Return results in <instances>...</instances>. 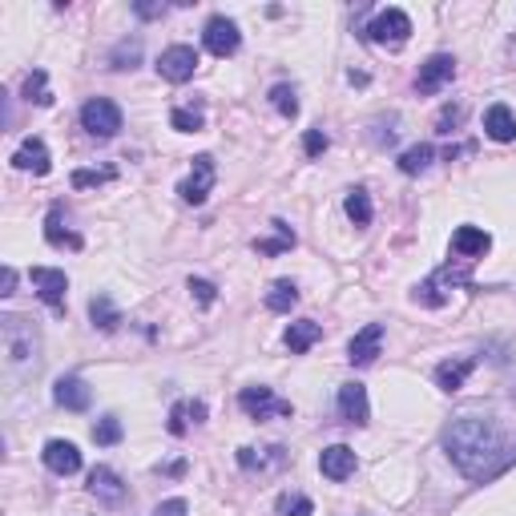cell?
<instances>
[{
    "mask_svg": "<svg viewBox=\"0 0 516 516\" xmlns=\"http://www.w3.org/2000/svg\"><path fill=\"white\" fill-rule=\"evenodd\" d=\"M444 452L464 476L484 480L496 468H504L501 452H504V436L496 428V419L488 416H460L444 428Z\"/></svg>",
    "mask_w": 516,
    "mask_h": 516,
    "instance_id": "obj_1",
    "label": "cell"
},
{
    "mask_svg": "<svg viewBox=\"0 0 516 516\" xmlns=\"http://www.w3.org/2000/svg\"><path fill=\"white\" fill-rule=\"evenodd\" d=\"M0 343H5V372L8 375H29L37 367L41 335L24 315H5L0 319Z\"/></svg>",
    "mask_w": 516,
    "mask_h": 516,
    "instance_id": "obj_2",
    "label": "cell"
},
{
    "mask_svg": "<svg viewBox=\"0 0 516 516\" xmlns=\"http://www.w3.org/2000/svg\"><path fill=\"white\" fill-rule=\"evenodd\" d=\"M367 37L375 41V45H403V41L411 37V16L403 13V8H383V13H375V21L367 24Z\"/></svg>",
    "mask_w": 516,
    "mask_h": 516,
    "instance_id": "obj_3",
    "label": "cell"
},
{
    "mask_svg": "<svg viewBox=\"0 0 516 516\" xmlns=\"http://www.w3.org/2000/svg\"><path fill=\"white\" fill-rule=\"evenodd\" d=\"M81 125H85V134H93V137H114L117 129H122V109L109 97H93L81 106Z\"/></svg>",
    "mask_w": 516,
    "mask_h": 516,
    "instance_id": "obj_4",
    "label": "cell"
},
{
    "mask_svg": "<svg viewBox=\"0 0 516 516\" xmlns=\"http://www.w3.org/2000/svg\"><path fill=\"white\" fill-rule=\"evenodd\" d=\"M238 408L254 419H271V416H290V403L279 400L271 387H243L238 392Z\"/></svg>",
    "mask_w": 516,
    "mask_h": 516,
    "instance_id": "obj_5",
    "label": "cell"
},
{
    "mask_svg": "<svg viewBox=\"0 0 516 516\" xmlns=\"http://www.w3.org/2000/svg\"><path fill=\"white\" fill-rule=\"evenodd\" d=\"M202 41H206V49H210L214 57H235L238 45H243V32H238V24L230 21V16H210Z\"/></svg>",
    "mask_w": 516,
    "mask_h": 516,
    "instance_id": "obj_6",
    "label": "cell"
},
{
    "mask_svg": "<svg viewBox=\"0 0 516 516\" xmlns=\"http://www.w3.org/2000/svg\"><path fill=\"white\" fill-rule=\"evenodd\" d=\"M29 279H32V287H37V295L61 315L65 311V290H69L65 271H57V266H32Z\"/></svg>",
    "mask_w": 516,
    "mask_h": 516,
    "instance_id": "obj_7",
    "label": "cell"
},
{
    "mask_svg": "<svg viewBox=\"0 0 516 516\" xmlns=\"http://www.w3.org/2000/svg\"><path fill=\"white\" fill-rule=\"evenodd\" d=\"M194 69H198V53H194L190 45H170L166 53L158 57V73L166 77V81H174V85L190 81Z\"/></svg>",
    "mask_w": 516,
    "mask_h": 516,
    "instance_id": "obj_8",
    "label": "cell"
},
{
    "mask_svg": "<svg viewBox=\"0 0 516 516\" xmlns=\"http://www.w3.org/2000/svg\"><path fill=\"white\" fill-rule=\"evenodd\" d=\"M456 77V57L448 53H436V57H428L424 65H419V73H416V89L419 93H440L444 85H448Z\"/></svg>",
    "mask_w": 516,
    "mask_h": 516,
    "instance_id": "obj_9",
    "label": "cell"
},
{
    "mask_svg": "<svg viewBox=\"0 0 516 516\" xmlns=\"http://www.w3.org/2000/svg\"><path fill=\"white\" fill-rule=\"evenodd\" d=\"M214 190V158L210 153H202V158H194V170L190 178H186L182 186H178V194H182V202H206V194Z\"/></svg>",
    "mask_w": 516,
    "mask_h": 516,
    "instance_id": "obj_10",
    "label": "cell"
},
{
    "mask_svg": "<svg viewBox=\"0 0 516 516\" xmlns=\"http://www.w3.org/2000/svg\"><path fill=\"white\" fill-rule=\"evenodd\" d=\"M41 456H45V468L57 472V476H73V472H81V452H77L73 440H49Z\"/></svg>",
    "mask_w": 516,
    "mask_h": 516,
    "instance_id": "obj_11",
    "label": "cell"
},
{
    "mask_svg": "<svg viewBox=\"0 0 516 516\" xmlns=\"http://www.w3.org/2000/svg\"><path fill=\"white\" fill-rule=\"evenodd\" d=\"M380 347H383V327L380 323H367L364 331L355 335V339L347 343V359L355 367H364V364H375V355H380Z\"/></svg>",
    "mask_w": 516,
    "mask_h": 516,
    "instance_id": "obj_12",
    "label": "cell"
},
{
    "mask_svg": "<svg viewBox=\"0 0 516 516\" xmlns=\"http://www.w3.org/2000/svg\"><path fill=\"white\" fill-rule=\"evenodd\" d=\"M339 416L347 419V424H367V419H372V403H367L364 383H343L339 387Z\"/></svg>",
    "mask_w": 516,
    "mask_h": 516,
    "instance_id": "obj_13",
    "label": "cell"
},
{
    "mask_svg": "<svg viewBox=\"0 0 516 516\" xmlns=\"http://www.w3.org/2000/svg\"><path fill=\"white\" fill-rule=\"evenodd\" d=\"M89 493L97 496L101 504H122V501H125V484H122V476H117L114 468H106V464H97V468L89 472Z\"/></svg>",
    "mask_w": 516,
    "mask_h": 516,
    "instance_id": "obj_14",
    "label": "cell"
},
{
    "mask_svg": "<svg viewBox=\"0 0 516 516\" xmlns=\"http://www.w3.org/2000/svg\"><path fill=\"white\" fill-rule=\"evenodd\" d=\"M488 246H493V238H488V230H480V226H460L452 235V251L460 254L464 263H476V258H484Z\"/></svg>",
    "mask_w": 516,
    "mask_h": 516,
    "instance_id": "obj_15",
    "label": "cell"
},
{
    "mask_svg": "<svg viewBox=\"0 0 516 516\" xmlns=\"http://www.w3.org/2000/svg\"><path fill=\"white\" fill-rule=\"evenodd\" d=\"M13 166L16 170H32V174H49V170H53V161H49V145L41 142V137H24L21 150L13 153Z\"/></svg>",
    "mask_w": 516,
    "mask_h": 516,
    "instance_id": "obj_16",
    "label": "cell"
},
{
    "mask_svg": "<svg viewBox=\"0 0 516 516\" xmlns=\"http://www.w3.org/2000/svg\"><path fill=\"white\" fill-rule=\"evenodd\" d=\"M53 400L61 403L65 411H85L93 403V392H89V383H85V380L65 375V380H57V387H53Z\"/></svg>",
    "mask_w": 516,
    "mask_h": 516,
    "instance_id": "obj_17",
    "label": "cell"
},
{
    "mask_svg": "<svg viewBox=\"0 0 516 516\" xmlns=\"http://www.w3.org/2000/svg\"><path fill=\"white\" fill-rule=\"evenodd\" d=\"M319 472L327 480H347L351 472H355V452H351L347 444H331V448H323V456H319Z\"/></svg>",
    "mask_w": 516,
    "mask_h": 516,
    "instance_id": "obj_18",
    "label": "cell"
},
{
    "mask_svg": "<svg viewBox=\"0 0 516 516\" xmlns=\"http://www.w3.org/2000/svg\"><path fill=\"white\" fill-rule=\"evenodd\" d=\"M484 134L493 137V142H512L516 137V117L504 101H496V106L484 109Z\"/></svg>",
    "mask_w": 516,
    "mask_h": 516,
    "instance_id": "obj_19",
    "label": "cell"
},
{
    "mask_svg": "<svg viewBox=\"0 0 516 516\" xmlns=\"http://www.w3.org/2000/svg\"><path fill=\"white\" fill-rule=\"evenodd\" d=\"M206 419V403L202 400H178L174 408H170V436H186L190 432V424H202Z\"/></svg>",
    "mask_w": 516,
    "mask_h": 516,
    "instance_id": "obj_20",
    "label": "cell"
},
{
    "mask_svg": "<svg viewBox=\"0 0 516 516\" xmlns=\"http://www.w3.org/2000/svg\"><path fill=\"white\" fill-rule=\"evenodd\" d=\"M319 339H323V327L315 323V319H299V323L287 327V347H290V355H303V351H311Z\"/></svg>",
    "mask_w": 516,
    "mask_h": 516,
    "instance_id": "obj_21",
    "label": "cell"
},
{
    "mask_svg": "<svg viewBox=\"0 0 516 516\" xmlns=\"http://www.w3.org/2000/svg\"><path fill=\"white\" fill-rule=\"evenodd\" d=\"M472 367H476V359H448V364L436 367V383H440L444 392H460L464 380L472 375Z\"/></svg>",
    "mask_w": 516,
    "mask_h": 516,
    "instance_id": "obj_22",
    "label": "cell"
},
{
    "mask_svg": "<svg viewBox=\"0 0 516 516\" xmlns=\"http://www.w3.org/2000/svg\"><path fill=\"white\" fill-rule=\"evenodd\" d=\"M271 226H274V238H254V251L266 254V258H274V254H282V251H290V246H295V230H290L287 222L274 218Z\"/></svg>",
    "mask_w": 516,
    "mask_h": 516,
    "instance_id": "obj_23",
    "label": "cell"
},
{
    "mask_svg": "<svg viewBox=\"0 0 516 516\" xmlns=\"http://www.w3.org/2000/svg\"><path fill=\"white\" fill-rule=\"evenodd\" d=\"M89 319H93V327H101V331H117V327H122V311L109 303V295H93L89 299Z\"/></svg>",
    "mask_w": 516,
    "mask_h": 516,
    "instance_id": "obj_24",
    "label": "cell"
},
{
    "mask_svg": "<svg viewBox=\"0 0 516 516\" xmlns=\"http://www.w3.org/2000/svg\"><path fill=\"white\" fill-rule=\"evenodd\" d=\"M45 238L53 246H69V251H81V235H73V230L61 226V206H53L45 218Z\"/></svg>",
    "mask_w": 516,
    "mask_h": 516,
    "instance_id": "obj_25",
    "label": "cell"
},
{
    "mask_svg": "<svg viewBox=\"0 0 516 516\" xmlns=\"http://www.w3.org/2000/svg\"><path fill=\"white\" fill-rule=\"evenodd\" d=\"M295 303H299V290H295V282H290V279L271 282V290H266V307H271V311L287 315Z\"/></svg>",
    "mask_w": 516,
    "mask_h": 516,
    "instance_id": "obj_26",
    "label": "cell"
},
{
    "mask_svg": "<svg viewBox=\"0 0 516 516\" xmlns=\"http://www.w3.org/2000/svg\"><path fill=\"white\" fill-rule=\"evenodd\" d=\"M432 158H436V150L428 142H419V145H411V150L400 153V170L403 174H419V170L432 166Z\"/></svg>",
    "mask_w": 516,
    "mask_h": 516,
    "instance_id": "obj_27",
    "label": "cell"
},
{
    "mask_svg": "<svg viewBox=\"0 0 516 516\" xmlns=\"http://www.w3.org/2000/svg\"><path fill=\"white\" fill-rule=\"evenodd\" d=\"M343 210H347V218L355 222V226H367L372 222V198H367V190H351L347 194V202H343Z\"/></svg>",
    "mask_w": 516,
    "mask_h": 516,
    "instance_id": "obj_28",
    "label": "cell"
},
{
    "mask_svg": "<svg viewBox=\"0 0 516 516\" xmlns=\"http://www.w3.org/2000/svg\"><path fill=\"white\" fill-rule=\"evenodd\" d=\"M287 460V452L282 448H266V456L263 452H254V448H238V464H243L246 472H254V468H271V464H282Z\"/></svg>",
    "mask_w": 516,
    "mask_h": 516,
    "instance_id": "obj_29",
    "label": "cell"
},
{
    "mask_svg": "<svg viewBox=\"0 0 516 516\" xmlns=\"http://www.w3.org/2000/svg\"><path fill=\"white\" fill-rule=\"evenodd\" d=\"M24 101H37V106H53V93H49L45 69H32V73H29V81H24Z\"/></svg>",
    "mask_w": 516,
    "mask_h": 516,
    "instance_id": "obj_30",
    "label": "cell"
},
{
    "mask_svg": "<svg viewBox=\"0 0 516 516\" xmlns=\"http://www.w3.org/2000/svg\"><path fill=\"white\" fill-rule=\"evenodd\" d=\"M137 61H142V41H137V37H125L122 45L109 53V65H114V69H134Z\"/></svg>",
    "mask_w": 516,
    "mask_h": 516,
    "instance_id": "obj_31",
    "label": "cell"
},
{
    "mask_svg": "<svg viewBox=\"0 0 516 516\" xmlns=\"http://www.w3.org/2000/svg\"><path fill=\"white\" fill-rule=\"evenodd\" d=\"M122 419L117 416H106V419H97V424H93V440L101 444V448H114V444H122Z\"/></svg>",
    "mask_w": 516,
    "mask_h": 516,
    "instance_id": "obj_32",
    "label": "cell"
},
{
    "mask_svg": "<svg viewBox=\"0 0 516 516\" xmlns=\"http://www.w3.org/2000/svg\"><path fill=\"white\" fill-rule=\"evenodd\" d=\"M271 101H274V109H279L282 117H295L299 114V97H295V89H290V85H274Z\"/></svg>",
    "mask_w": 516,
    "mask_h": 516,
    "instance_id": "obj_33",
    "label": "cell"
},
{
    "mask_svg": "<svg viewBox=\"0 0 516 516\" xmlns=\"http://www.w3.org/2000/svg\"><path fill=\"white\" fill-rule=\"evenodd\" d=\"M315 512V504H311V496H279V516H311Z\"/></svg>",
    "mask_w": 516,
    "mask_h": 516,
    "instance_id": "obj_34",
    "label": "cell"
},
{
    "mask_svg": "<svg viewBox=\"0 0 516 516\" xmlns=\"http://www.w3.org/2000/svg\"><path fill=\"white\" fill-rule=\"evenodd\" d=\"M170 125L182 129V134H198V129H202V114H198V109H174Z\"/></svg>",
    "mask_w": 516,
    "mask_h": 516,
    "instance_id": "obj_35",
    "label": "cell"
},
{
    "mask_svg": "<svg viewBox=\"0 0 516 516\" xmlns=\"http://www.w3.org/2000/svg\"><path fill=\"white\" fill-rule=\"evenodd\" d=\"M114 178V170H73V186L85 190V186H106Z\"/></svg>",
    "mask_w": 516,
    "mask_h": 516,
    "instance_id": "obj_36",
    "label": "cell"
},
{
    "mask_svg": "<svg viewBox=\"0 0 516 516\" xmlns=\"http://www.w3.org/2000/svg\"><path fill=\"white\" fill-rule=\"evenodd\" d=\"M190 295H194L202 307H214V299H218V287H214V282H206V279H190Z\"/></svg>",
    "mask_w": 516,
    "mask_h": 516,
    "instance_id": "obj_37",
    "label": "cell"
},
{
    "mask_svg": "<svg viewBox=\"0 0 516 516\" xmlns=\"http://www.w3.org/2000/svg\"><path fill=\"white\" fill-rule=\"evenodd\" d=\"M303 150H307V158H319V153L327 150V134H323V129H307V134H303Z\"/></svg>",
    "mask_w": 516,
    "mask_h": 516,
    "instance_id": "obj_38",
    "label": "cell"
},
{
    "mask_svg": "<svg viewBox=\"0 0 516 516\" xmlns=\"http://www.w3.org/2000/svg\"><path fill=\"white\" fill-rule=\"evenodd\" d=\"M186 512H190V509H186V501H178V496H174V501H161L158 509H153V516H186Z\"/></svg>",
    "mask_w": 516,
    "mask_h": 516,
    "instance_id": "obj_39",
    "label": "cell"
},
{
    "mask_svg": "<svg viewBox=\"0 0 516 516\" xmlns=\"http://www.w3.org/2000/svg\"><path fill=\"white\" fill-rule=\"evenodd\" d=\"M137 16H145V21H153V16H166V5H134Z\"/></svg>",
    "mask_w": 516,
    "mask_h": 516,
    "instance_id": "obj_40",
    "label": "cell"
},
{
    "mask_svg": "<svg viewBox=\"0 0 516 516\" xmlns=\"http://www.w3.org/2000/svg\"><path fill=\"white\" fill-rule=\"evenodd\" d=\"M13 287H16V271L5 266V290H0V295H13Z\"/></svg>",
    "mask_w": 516,
    "mask_h": 516,
    "instance_id": "obj_41",
    "label": "cell"
}]
</instances>
